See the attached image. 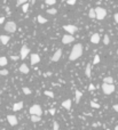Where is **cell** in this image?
I'll return each instance as SVG.
<instances>
[{"mask_svg": "<svg viewBox=\"0 0 118 130\" xmlns=\"http://www.w3.org/2000/svg\"><path fill=\"white\" fill-rule=\"evenodd\" d=\"M73 40H75V38H73L72 34H66V35H63L62 37V43H64V45L71 43Z\"/></svg>", "mask_w": 118, "mask_h": 130, "instance_id": "6", "label": "cell"}, {"mask_svg": "<svg viewBox=\"0 0 118 130\" xmlns=\"http://www.w3.org/2000/svg\"><path fill=\"white\" fill-rule=\"evenodd\" d=\"M29 112H30L31 115H39V117H41V114H43L41 107H40L39 105H37V104H34V105H32V106L30 107Z\"/></svg>", "mask_w": 118, "mask_h": 130, "instance_id": "3", "label": "cell"}, {"mask_svg": "<svg viewBox=\"0 0 118 130\" xmlns=\"http://www.w3.org/2000/svg\"><path fill=\"white\" fill-rule=\"evenodd\" d=\"M7 121H8V123H9L12 127H14V126L17 124V118L15 117V115H12V114L7 115Z\"/></svg>", "mask_w": 118, "mask_h": 130, "instance_id": "8", "label": "cell"}, {"mask_svg": "<svg viewBox=\"0 0 118 130\" xmlns=\"http://www.w3.org/2000/svg\"><path fill=\"white\" fill-rule=\"evenodd\" d=\"M61 57H62V49H57L52 56V60L53 62H59Z\"/></svg>", "mask_w": 118, "mask_h": 130, "instance_id": "10", "label": "cell"}, {"mask_svg": "<svg viewBox=\"0 0 118 130\" xmlns=\"http://www.w3.org/2000/svg\"><path fill=\"white\" fill-rule=\"evenodd\" d=\"M7 63H8V60L6 57H0V66H5V65H7Z\"/></svg>", "mask_w": 118, "mask_h": 130, "instance_id": "20", "label": "cell"}, {"mask_svg": "<svg viewBox=\"0 0 118 130\" xmlns=\"http://www.w3.org/2000/svg\"><path fill=\"white\" fill-rule=\"evenodd\" d=\"M94 89H95L94 84H93V83H91V84H89V87H88V90H89V91H93Z\"/></svg>", "mask_w": 118, "mask_h": 130, "instance_id": "35", "label": "cell"}, {"mask_svg": "<svg viewBox=\"0 0 118 130\" xmlns=\"http://www.w3.org/2000/svg\"><path fill=\"white\" fill-rule=\"evenodd\" d=\"M114 18H115V21H116V22H117V23H118V13H116L115 15H114Z\"/></svg>", "mask_w": 118, "mask_h": 130, "instance_id": "37", "label": "cell"}, {"mask_svg": "<svg viewBox=\"0 0 118 130\" xmlns=\"http://www.w3.org/2000/svg\"><path fill=\"white\" fill-rule=\"evenodd\" d=\"M5 22V17H0V24H2Z\"/></svg>", "mask_w": 118, "mask_h": 130, "instance_id": "41", "label": "cell"}, {"mask_svg": "<svg viewBox=\"0 0 118 130\" xmlns=\"http://www.w3.org/2000/svg\"><path fill=\"white\" fill-rule=\"evenodd\" d=\"M102 90H103V94L110 95V94H112L115 91V86H114V83H105V82H103V84H102Z\"/></svg>", "mask_w": 118, "mask_h": 130, "instance_id": "2", "label": "cell"}, {"mask_svg": "<svg viewBox=\"0 0 118 130\" xmlns=\"http://www.w3.org/2000/svg\"><path fill=\"white\" fill-rule=\"evenodd\" d=\"M114 110H115L116 112H118V104H115V105H114Z\"/></svg>", "mask_w": 118, "mask_h": 130, "instance_id": "39", "label": "cell"}, {"mask_svg": "<svg viewBox=\"0 0 118 130\" xmlns=\"http://www.w3.org/2000/svg\"><path fill=\"white\" fill-rule=\"evenodd\" d=\"M75 96H76V103L78 104L79 102H80V98H82V93H80L79 90L76 89V91H75Z\"/></svg>", "mask_w": 118, "mask_h": 130, "instance_id": "17", "label": "cell"}, {"mask_svg": "<svg viewBox=\"0 0 118 130\" xmlns=\"http://www.w3.org/2000/svg\"><path fill=\"white\" fill-rule=\"evenodd\" d=\"M103 82H105V83H114V79H112V77H105L103 79Z\"/></svg>", "mask_w": 118, "mask_h": 130, "instance_id": "22", "label": "cell"}, {"mask_svg": "<svg viewBox=\"0 0 118 130\" xmlns=\"http://www.w3.org/2000/svg\"><path fill=\"white\" fill-rule=\"evenodd\" d=\"M47 13L51 14V15H55V14L57 13V10H56L55 8H51V9H47Z\"/></svg>", "mask_w": 118, "mask_h": 130, "instance_id": "26", "label": "cell"}, {"mask_svg": "<svg viewBox=\"0 0 118 130\" xmlns=\"http://www.w3.org/2000/svg\"><path fill=\"white\" fill-rule=\"evenodd\" d=\"M82 55H83V45L82 43H77L72 48L71 53H70V56H69V59L76 60V59H78Z\"/></svg>", "mask_w": 118, "mask_h": 130, "instance_id": "1", "label": "cell"}, {"mask_svg": "<svg viewBox=\"0 0 118 130\" xmlns=\"http://www.w3.org/2000/svg\"><path fill=\"white\" fill-rule=\"evenodd\" d=\"M95 14H96V18L99 21H102L107 16V10L102 7H98V8H95Z\"/></svg>", "mask_w": 118, "mask_h": 130, "instance_id": "4", "label": "cell"}, {"mask_svg": "<svg viewBox=\"0 0 118 130\" xmlns=\"http://www.w3.org/2000/svg\"><path fill=\"white\" fill-rule=\"evenodd\" d=\"M45 2H46L47 5H54V3L56 2V0H45Z\"/></svg>", "mask_w": 118, "mask_h": 130, "instance_id": "32", "label": "cell"}, {"mask_svg": "<svg viewBox=\"0 0 118 130\" xmlns=\"http://www.w3.org/2000/svg\"><path fill=\"white\" fill-rule=\"evenodd\" d=\"M60 127H59V123H57V121H54L53 122V130H59Z\"/></svg>", "mask_w": 118, "mask_h": 130, "instance_id": "29", "label": "cell"}, {"mask_svg": "<svg viewBox=\"0 0 118 130\" xmlns=\"http://www.w3.org/2000/svg\"><path fill=\"white\" fill-rule=\"evenodd\" d=\"M28 2V0H17V6H21V5H24V3Z\"/></svg>", "mask_w": 118, "mask_h": 130, "instance_id": "31", "label": "cell"}, {"mask_svg": "<svg viewBox=\"0 0 118 130\" xmlns=\"http://www.w3.org/2000/svg\"><path fill=\"white\" fill-rule=\"evenodd\" d=\"M31 121H32V122H39L40 117L39 115H31Z\"/></svg>", "mask_w": 118, "mask_h": 130, "instance_id": "23", "label": "cell"}, {"mask_svg": "<svg viewBox=\"0 0 118 130\" xmlns=\"http://www.w3.org/2000/svg\"><path fill=\"white\" fill-rule=\"evenodd\" d=\"M37 20H38V22H39L40 24H45V23L47 22V20H46V18H45L44 16H41V15H39V16L37 17Z\"/></svg>", "mask_w": 118, "mask_h": 130, "instance_id": "21", "label": "cell"}, {"mask_svg": "<svg viewBox=\"0 0 118 130\" xmlns=\"http://www.w3.org/2000/svg\"><path fill=\"white\" fill-rule=\"evenodd\" d=\"M20 72L23 74H28L29 73V67H28V65L26 64H22L20 66Z\"/></svg>", "mask_w": 118, "mask_h": 130, "instance_id": "13", "label": "cell"}, {"mask_svg": "<svg viewBox=\"0 0 118 130\" xmlns=\"http://www.w3.org/2000/svg\"><path fill=\"white\" fill-rule=\"evenodd\" d=\"M0 75H8V71L7 70H0Z\"/></svg>", "mask_w": 118, "mask_h": 130, "instance_id": "33", "label": "cell"}, {"mask_svg": "<svg viewBox=\"0 0 118 130\" xmlns=\"http://www.w3.org/2000/svg\"><path fill=\"white\" fill-rule=\"evenodd\" d=\"M91 106L92 107H95V108H100V105L96 103H94V102H91Z\"/></svg>", "mask_w": 118, "mask_h": 130, "instance_id": "34", "label": "cell"}, {"mask_svg": "<svg viewBox=\"0 0 118 130\" xmlns=\"http://www.w3.org/2000/svg\"><path fill=\"white\" fill-rule=\"evenodd\" d=\"M49 113L52 114V115H54V114H55V110H54V108H51V110H49Z\"/></svg>", "mask_w": 118, "mask_h": 130, "instance_id": "38", "label": "cell"}, {"mask_svg": "<svg viewBox=\"0 0 118 130\" xmlns=\"http://www.w3.org/2000/svg\"><path fill=\"white\" fill-rule=\"evenodd\" d=\"M31 3H32V5L33 3H36V0H31Z\"/></svg>", "mask_w": 118, "mask_h": 130, "instance_id": "42", "label": "cell"}, {"mask_svg": "<svg viewBox=\"0 0 118 130\" xmlns=\"http://www.w3.org/2000/svg\"><path fill=\"white\" fill-rule=\"evenodd\" d=\"M109 42H110L109 35H108V34H105L104 37H103V43H104V45H109Z\"/></svg>", "mask_w": 118, "mask_h": 130, "instance_id": "24", "label": "cell"}, {"mask_svg": "<svg viewBox=\"0 0 118 130\" xmlns=\"http://www.w3.org/2000/svg\"><path fill=\"white\" fill-rule=\"evenodd\" d=\"M45 95H46V96H48L49 98H54V94L52 93V91H48V90H46V91H45Z\"/></svg>", "mask_w": 118, "mask_h": 130, "instance_id": "27", "label": "cell"}, {"mask_svg": "<svg viewBox=\"0 0 118 130\" xmlns=\"http://www.w3.org/2000/svg\"><path fill=\"white\" fill-rule=\"evenodd\" d=\"M9 39H10L9 35H0V41H1L2 45H7L8 41H9Z\"/></svg>", "mask_w": 118, "mask_h": 130, "instance_id": "15", "label": "cell"}, {"mask_svg": "<svg viewBox=\"0 0 118 130\" xmlns=\"http://www.w3.org/2000/svg\"><path fill=\"white\" fill-rule=\"evenodd\" d=\"M88 16H89V18H96V14H95V9H94V8H91V9H89Z\"/></svg>", "mask_w": 118, "mask_h": 130, "instance_id": "19", "label": "cell"}, {"mask_svg": "<svg viewBox=\"0 0 118 130\" xmlns=\"http://www.w3.org/2000/svg\"><path fill=\"white\" fill-rule=\"evenodd\" d=\"M30 62L32 65H36L40 62V57L38 54H31V56H30Z\"/></svg>", "mask_w": 118, "mask_h": 130, "instance_id": "9", "label": "cell"}, {"mask_svg": "<svg viewBox=\"0 0 118 130\" xmlns=\"http://www.w3.org/2000/svg\"><path fill=\"white\" fill-rule=\"evenodd\" d=\"M23 93L25 94V95H30V94H31V90H30V88H28V87H24Z\"/></svg>", "mask_w": 118, "mask_h": 130, "instance_id": "30", "label": "cell"}, {"mask_svg": "<svg viewBox=\"0 0 118 130\" xmlns=\"http://www.w3.org/2000/svg\"><path fill=\"white\" fill-rule=\"evenodd\" d=\"M62 106L64 107V108H67V110H70V108H71V99L64 100L62 103Z\"/></svg>", "mask_w": 118, "mask_h": 130, "instance_id": "16", "label": "cell"}, {"mask_svg": "<svg viewBox=\"0 0 118 130\" xmlns=\"http://www.w3.org/2000/svg\"><path fill=\"white\" fill-rule=\"evenodd\" d=\"M77 0H68V5H75Z\"/></svg>", "mask_w": 118, "mask_h": 130, "instance_id": "36", "label": "cell"}, {"mask_svg": "<svg viewBox=\"0 0 118 130\" xmlns=\"http://www.w3.org/2000/svg\"><path fill=\"white\" fill-rule=\"evenodd\" d=\"M63 29H64L69 34H73L76 31H77V27H76L75 25H64Z\"/></svg>", "mask_w": 118, "mask_h": 130, "instance_id": "11", "label": "cell"}, {"mask_svg": "<svg viewBox=\"0 0 118 130\" xmlns=\"http://www.w3.org/2000/svg\"><path fill=\"white\" fill-rule=\"evenodd\" d=\"M91 42L95 43V45L100 42V34H99V33H94V34H93L92 37H91Z\"/></svg>", "mask_w": 118, "mask_h": 130, "instance_id": "12", "label": "cell"}, {"mask_svg": "<svg viewBox=\"0 0 118 130\" xmlns=\"http://www.w3.org/2000/svg\"><path fill=\"white\" fill-rule=\"evenodd\" d=\"M28 9H29V3L26 2V3H24V5H22V10H23V13H26Z\"/></svg>", "mask_w": 118, "mask_h": 130, "instance_id": "25", "label": "cell"}, {"mask_svg": "<svg viewBox=\"0 0 118 130\" xmlns=\"http://www.w3.org/2000/svg\"><path fill=\"white\" fill-rule=\"evenodd\" d=\"M18 58H20L18 56H12V59H13V60H17Z\"/></svg>", "mask_w": 118, "mask_h": 130, "instance_id": "40", "label": "cell"}, {"mask_svg": "<svg viewBox=\"0 0 118 130\" xmlns=\"http://www.w3.org/2000/svg\"><path fill=\"white\" fill-rule=\"evenodd\" d=\"M117 55H118V49H117Z\"/></svg>", "mask_w": 118, "mask_h": 130, "instance_id": "44", "label": "cell"}, {"mask_svg": "<svg viewBox=\"0 0 118 130\" xmlns=\"http://www.w3.org/2000/svg\"><path fill=\"white\" fill-rule=\"evenodd\" d=\"M99 63H100V56H99V55H95L94 60H93V64H99Z\"/></svg>", "mask_w": 118, "mask_h": 130, "instance_id": "28", "label": "cell"}, {"mask_svg": "<svg viewBox=\"0 0 118 130\" xmlns=\"http://www.w3.org/2000/svg\"><path fill=\"white\" fill-rule=\"evenodd\" d=\"M115 130H118V126H116V127H115Z\"/></svg>", "mask_w": 118, "mask_h": 130, "instance_id": "43", "label": "cell"}, {"mask_svg": "<svg viewBox=\"0 0 118 130\" xmlns=\"http://www.w3.org/2000/svg\"><path fill=\"white\" fill-rule=\"evenodd\" d=\"M0 103H1V100H0Z\"/></svg>", "mask_w": 118, "mask_h": 130, "instance_id": "45", "label": "cell"}, {"mask_svg": "<svg viewBox=\"0 0 118 130\" xmlns=\"http://www.w3.org/2000/svg\"><path fill=\"white\" fill-rule=\"evenodd\" d=\"M85 74H86V77H88V78H91V75H92L91 64H87V66H86V69H85Z\"/></svg>", "mask_w": 118, "mask_h": 130, "instance_id": "18", "label": "cell"}, {"mask_svg": "<svg viewBox=\"0 0 118 130\" xmlns=\"http://www.w3.org/2000/svg\"><path fill=\"white\" fill-rule=\"evenodd\" d=\"M30 54V49H29V47L26 46V45H24L22 48H21V58L22 59H24L28 55Z\"/></svg>", "mask_w": 118, "mask_h": 130, "instance_id": "7", "label": "cell"}, {"mask_svg": "<svg viewBox=\"0 0 118 130\" xmlns=\"http://www.w3.org/2000/svg\"><path fill=\"white\" fill-rule=\"evenodd\" d=\"M16 29H17V26H16V23H15V22L9 21V22H7V23L5 24V31L9 32V33H14V32L16 31Z\"/></svg>", "mask_w": 118, "mask_h": 130, "instance_id": "5", "label": "cell"}, {"mask_svg": "<svg viewBox=\"0 0 118 130\" xmlns=\"http://www.w3.org/2000/svg\"><path fill=\"white\" fill-rule=\"evenodd\" d=\"M23 107V102H17L13 105V110L14 111H20L21 108Z\"/></svg>", "mask_w": 118, "mask_h": 130, "instance_id": "14", "label": "cell"}]
</instances>
